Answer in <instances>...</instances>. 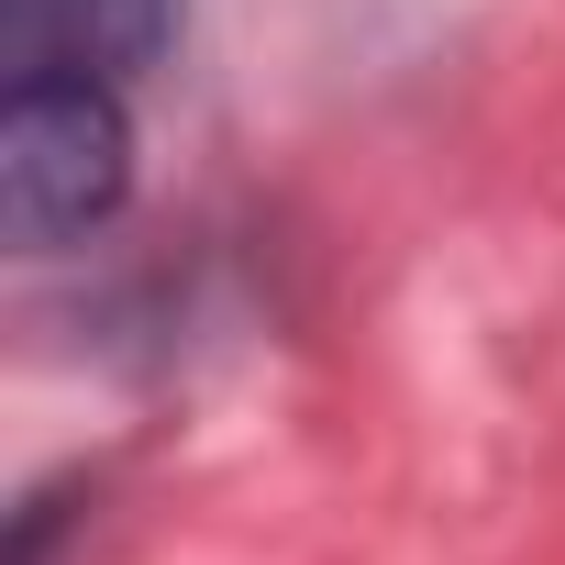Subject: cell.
I'll list each match as a JSON object with an SVG mask.
<instances>
[{"label": "cell", "mask_w": 565, "mask_h": 565, "mask_svg": "<svg viewBox=\"0 0 565 565\" xmlns=\"http://www.w3.org/2000/svg\"><path fill=\"white\" fill-rule=\"evenodd\" d=\"M134 189V122L122 89L100 78H12L0 100V222L12 244L56 255L78 233H100Z\"/></svg>", "instance_id": "1"}, {"label": "cell", "mask_w": 565, "mask_h": 565, "mask_svg": "<svg viewBox=\"0 0 565 565\" xmlns=\"http://www.w3.org/2000/svg\"><path fill=\"white\" fill-rule=\"evenodd\" d=\"M178 45V0H0V67L12 78H145Z\"/></svg>", "instance_id": "2"}]
</instances>
